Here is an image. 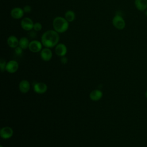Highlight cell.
I'll use <instances>...</instances> for the list:
<instances>
[{
    "label": "cell",
    "instance_id": "24",
    "mask_svg": "<svg viewBox=\"0 0 147 147\" xmlns=\"http://www.w3.org/2000/svg\"><path fill=\"white\" fill-rule=\"evenodd\" d=\"M145 15L147 16V9H146V10L145 11Z\"/></svg>",
    "mask_w": 147,
    "mask_h": 147
},
{
    "label": "cell",
    "instance_id": "3",
    "mask_svg": "<svg viewBox=\"0 0 147 147\" xmlns=\"http://www.w3.org/2000/svg\"><path fill=\"white\" fill-rule=\"evenodd\" d=\"M112 24L115 28L118 30H122L125 28L126 23L123 17L119 14L114 16L112 20Z\"/></svg>",
    "mask_w": 147,
    "mask_h": 147
},
{
    "label": "cell",
    "instance_id": "8",
    "mask_svg": "<svg viewBox=\"0 0 147 147\" xmlns=\"http://www.w3.org/2000/svg\"><path fill=\"white\" fill-rule=\"evenodd\" d=\"M56 54L60 57L64 56L67 52V48L65 44L63 43H58L55 49Z\"/></svg>",
    "mask_w": 147,
    "mask_h": 147
},
{
    "label": "cell",
    "instance_id": "9",
    "mask_svg": "<svg viewBox=\"0 0 147 147\" xmlns=\"http://www.w3.org/2000/svg\"><path fill=\"white\" fill-rule=\"evenodd\" d=\"M18 69V63L16 60H10L7 63L6 66V71L9 73H14Z\"/></svg>",
    "mask_w": 147,
    "mask_h": 147
},
{
    "label": "cell",
    "instance_id": "13",
    "mask_svg": "<svg viewBox=\"0 0 147 147\" xmlns=\"http://www.w3.org/2000/svg\"><path fill=\"white\" fill-rule=\"evenodd\" d=\"M134 5L138 10L145 11L147 9V0H134Z\"/></svg>",
    "mask_w": 147,
    "mask_h": 147
},
{
    "label": "cell",
    "instance_id": "5",
    "mask_svg": "<svg viewBox=\"0 0 147 147\" xmlns=\"http://www.w3.org/2000/svg\"><path fill=\"white\" fill-rule=\"evenodd\" d=\"M42 44L41 41L38 40H32L30 41L29 45V49L33 52L37 53L40 52L42 49Z\"/></svg>",
    "mask_w": 147,
    "mask_h": 147
},
{
    "label": "cell",
    "instance_id": "12",
    "mask_svg": "<svg viewBox=\"0 0 147 147\" xmlns=\"http://www.w3.org/2000/svg\"><path fill=\"white\" fill-rule=\"evenodd\" d=\"M7 44L8 46L11 48H16L19 45V40L17 37L14 35H11L7 39Z\"/></svg>",
    "mask_w": 147,
    "mask_h": 147
},
{
    "label": "cell",
    "instance_id": "23",
    "mask_svg": "<svg viewBox=\"0 0 147 147\" xmlns=\"http://www.w3.org/2000/svg\"><path fill=\"white\" fill-rule=\"evenodd\" d=\"M60 61H61V63H62V64H66V63H67V61H68V59H67V58L64 56H62V57H61Z\"/></svg>",
    "mask_w": 147,
    "mask_h": 147
},
{
    "label": "cell",
    "instance_id": "11",
    "mask_svg": "<svg viewBox=\"0 0 147 147\" xmlns=\"http://www.w3.org/2000/svg\"><path fill=\"white\" fill-rule=\"evenodd\" d=\"M34 91L37 94H44L47 90V86L44 83H36L33 87Z\"/></svg>",
    "mask_w": 147,
    "mask_h": 147
},
{
    "label": "cell",
    "instance_id": "1",
    "mask_svg": "<svg viewBox=\"0 0 147 147\" xmlns=\"http://www.w3.org/2000/svg\"><path fill=\"white\" fill-rule=\"evenodd\" d=\"M59 33L54 29L45 31L41 37V42L42 45L49 48L56 47L59 43Z\"/></svg>",
    "mask_w": 147,
    "mask_h": 147
},
{
    "label": "cell",
    "instance_id": "18",
    "mask_svg": "<svg viewBox=\"0 0 147 147\" xmlns=\"http://www.w3.org/2000/svg\"><path fill=\"white\" fill-rule=\"evenodd\" d=\"M6 63L5 59L3 58H1L0 60V68L2 72H4L5 70H6Z\"/></svg>",
    "mask_w": 147,
    "mask_h": 147
},
{
    "label": "cell",
    "instance_id": "14",
    "mask_svg": "<svg viewBox=\"0 0 147 147\" xmlns=\"http://www.w3.org/2000/svg\"><path fill=\"white\" fill-rule=\"evenodd\" d=\"M30 85L29 82L26 80H22L19 84V89L22 93L25 94L30 90Z\"/></svg>",
    "mask_w": 147,
    "mask_h": 147
},
{
    "label": "cell",
    "instance_id": "4",
    "mask_svg": "<svg viewBox=\"0 0 147 147\" xmlns=\"http://www.w3.org/2000/svg\"><path fill=\"white\" fill-rule=\"evenodd\" d=\"M34 24L32 20L29 17H25L21 21V26L22 29L26 31H30L33 29Z\"/></svg>",
    "mask_w": 147,
    "mask_h": 147
},
{
    "label": "cell",
    "instance_id": "16",
    "mask_svg": "<svg viewBox=\"0 0 147 147\" xmlns=\"http://www.w3.org/2000/svg\"><path fill=\"white\" fill-rule=\"evenodd\" d=\"M30 41L29 39L26 37H22L19 40L18 46L21 47L22 49H26L29 48Z\"/></svg>",
    "mask_w": 147,
    "mask_h": 147
},
{
    "label": "cell",
    "instance_id": "19",
    "mask_svg": "<svg viewBox=\"0 0 147 147\" xmlns=\"http://www.w3.org/2000/svg\"><path fill=\"white\" fill-rule=\"evenodd\" d=\"M42 29V25L41 23L37 22L34 24L33 26V30L36 32H39Z\"/></svg>",
    "mask_w": 147,
    "mask_h": 147
},
{
    "label": "cell",
    "instance_id": "20",
    "mask_svg": "<svg viewBox=\"0 0 147 147\" xmlns=\"http://www.w3.org/2000/svg\"><path fill=\"white\" fill-rule=\"evenodd\" d=\"M22 49L19 46H18L17 47H16V48H14V52H15V53L18 55V56H20V55H21L22 53Z\"/></svg>",
    "mask_w": 147,
    "mask_h": 147
},
{
    "label": "cell",
    "instance_id": "26",
    "mask_svg": "<svg viewBox=\"0 0 147 147\" xmlns=\"http://www.w3.org/2000/svg\"><path fill=\"white\" fill-rule=\"evenodd\" d=\"M0 147H3V146H2V145H1V146H0Z\"/></svg>",
    "mask_w": 147,
    "mask_h": 147
},
{
    "label": "cell",
    "instance_id": "17",
    "mask_svg": "<svg viewBox=\"0 0 147 147\" xmlns=\"http://www.w3.org/2000/svg\"><path fill=\"white\" fill-rule=\"evenodd\" d=\"M75 13L74 11L69 10H67L64 14V18L68 22H71L74 21L75 19Z\"/></svg>",
    "mask_w": 147,
    "mask_h": 147
},
{
    "label": "cell",
    "instance_id": "15",
    "mask_svg": "<svg viewBox=\"0 0 147 147\" xmlns=\"http://www.w3.org/2000/svg\"><path fill=\"white\" fill-rule=\"evenodd\" d=\"M103 96L102 92L99 90H94L90 94V98L92 100L98 101L100 100Z\"/></svg>",
    "mask_w": 147,
    "mask_h": 147
},
{
    "label": "cell",
    "instance_id": "10",
    "mask_svg": "<svg viewBox=\"0 0 147 147\" xmlns=\"http://www.w3.org/2000/svg\"><path fill=\"white\" fill-rule=\"evenodd\" d=\"M40 56L42 60L48 61L52 57V52L50 48L45 47L40 51Z\"/></svg>",
    "mask_w": 147,
    "mask_h": 147
},
{
    "label": "cell",
    "instance_id": "7",
    "mask_svg": "<svg viewBox=\"0 0 147 147\" xmlns=\"http://www.w3.org/2000/svg\"><path fill=\"white\" fill-rule=\"evenodd\" d=\"M13 134V129L9 126L2 127L0 130L1 137L3 139H8L12 137Z\"/></svg>",
    "mask_w": 147,
    "mask_h": 147
},
{
    "label": "cell",
    "instance_id": "2",
    "mask_svg": "<svg viewBox=\"0 0 147 147\" xmlns=\"http://www.w3.org/2000/svg\"><path fill=\"white\" fill-rule=\"evenodd\" d=\"M52 26L53 29L60 33L65 32L69 28V22L63 17H55L52 22Z\"/></svg>",
    "mask_w": 147,
    "mask_h": 147
},
{
    "label": "cell",
    "instance_id": "22",
    "mask_svg": "<svg viewBox=\"0 0 147 147\" xmlns=\"http://www.w3.org/2000/svg\"><path fill=\"white\" fill-rule=\"evenodd\" d=\"M29 36L31 38H34L36 37V31L35 30H30V32L29 33Z\"/></svg>",
    "mask_w": 147,
    "mask_h": 147
},
{
    "label": "cell",
    "instance_id": "25",
    "mask_svg": "<svg viewBox=\"0 0 147 147\" xmlns=\"http://www.w3.org/2000/svg\"><path fill=\"white\" fill-rule=\"evenodd\" d=\"M145 96H146V98H147V91L145 92Z\"/></svg>",
    "mask_w": 147,
    "mask_h": 147
},
{
    "label": "cell",
    "instance_id": "6",
    "mask_svg": "<svg viewBox=\"0 0 147 147\" xmlns=\"http://www.w3.org/2000/svg\"><path fill=\"white\" fill-rule=\"evenodd\" d=\"M24 11L23 9L20 7H16L11 9L10 11L11 17L15 20H19L23 17Z\"/></svg>",
    "mask_w": 147,
    "mask_h": 147
},
{
    "label": "cell",
    "instance_id": "21",
    "mask_svg": "<svg viewBox=\"0 0 147 147\" xmlns=\"http://www.w3.org/2000/svg\"><path fill=\"white\" fill-rule=\"evenodd\" d=\"M23 10L24 11V13H30L32 11V7L30 5H25L24 7H23Z\"/></svg>",
    "mask_w": 147,
    "mask_h": 147
}]
</instances>
